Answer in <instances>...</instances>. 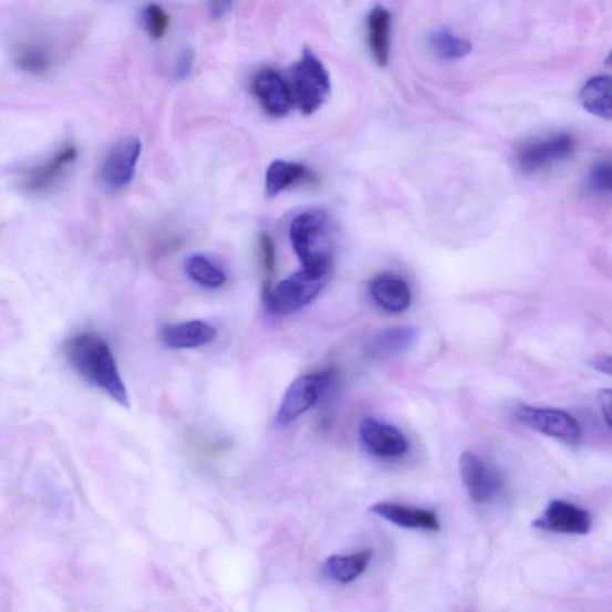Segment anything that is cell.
Masks as SVG:
<instances>
[{
  "label": "cell",
  "mask_w": 612,
  "mask_h": 612,
  "mask_svg": "<svg viewBox=\"0 0 612 612\" xmlns=\"http://www.w3.org/2000/svg\"><path fill=\"white\" fill-rule=\"evenodd\" d=\"M290 238L303 270L320 277H330L335 245V222L322 210L298 215L291 222Z\"/></svg>",
  "instance_id": "2"
},
{
  "label": "cell",
  "mask_w": 612,
  "mask_h": 612,
  "mask_svg": "<svg viewBox=\"0 0 612 612\" xmlns=\"http://www.w3.org/2000/svg\"><path fill=\"white\" fill-rule=\"evenodd\" d=\"M169 22V14L157 4L147 6L144 10V23L146 31L155 39H160L166 35Z\"/></svg>",
  "instance_id": "25"
},
{
  "label": "cell",
  "mask_w": 612,
  "mask_h": 612,
  "mask_svg": "<svg viewBox=\"0 0 612 612\" xmlns=\"http://www.w3.org/2000/svg\"><path fill=\"white\" fill-rule=\"evenodd\" d=\"M141 154L142 142L137 137L115 143L102 162L100 178L103 187L111 191L126 188L136 175Z\"/></svg>",
  "instance_id": "6"
},
{
  "label": "cell",
  "mask_w": 612,
  "mask_h": 612,
  "mask_svg": "<svg viewBox=\"0 0 612 612\" xmlns=\"http://www.w3.org/2000/svg\"><path fill=\"white\" fill-rule=\"evenodd\" d=\"M252 92L263 110L272 116L287 115L293 104L290 84L273 69H262L253 77Z\"/></svg>",
  "instance_id": "11"
},
{
  "label": "cell",
  "mask_w": 612,
  "mask_h": 612,
  "mask_svg": "<svg viewBox=\"0 0 612 612\" xmlns=\"http://www.w3.org/2000/svg\"><path fill=\"white\" fill-rule=\"evenodd\" d=\"M292 94L300 110L307 114L318 112L331 94V77L319 56L305 49L292 71Z\"/></svg>",
  "instance_id": "4"
},
{
  "label": "cell",
  "mask_w": 612,
  "mask_h": 612,
  "mask_svg": "<svg viewBox=\"0 0 612 612\" xmlns=\"http://www.w3.org/2000/svg\"><path fill=\"white\" fill-rule=\"evenodd\" d=\"M188 277L205 289H218L227 281V276L218 266L203 256H193L186 262Z\"/></svg>",
  "instance_id": "24"
},
{
  "label": "cell",
  "mask_w": 612,
  "mask_h": 612,
  "mask_svg": "<svg viewBox=\"0 0 612 612\" xmlns=\"http://www.w3.org/2000/svg\"><path fill=\"white\" fill-rule=\"evenodd\" d=\"M580 102L589 113L611 118V80L609 76H595L581 89Z\"/></svg>",
  "instance_id": "22"
},
{
  "label": "cell",
  "mask_w": 612,
  "mask_h": 612,
  "mask_svg": "<svg viewBox=\"0 0 612 612\" xmlns=\"http://www.w3.org/2000/svg\"><path fill=\"white\" fill-rule=\"evenodd\" d=\"M77 158L79 151L76 146H64L51 159L29 170L23 177L22 188L31 194L51 190Z\"/></svg>",
  "instance_id": "13"
},
{
  "label": "cell",
  "mask_w": 612,
  "mask_h": 612,
  "mask_svg": "<svg viewBox=\"0 0 612 612\" xmlns=\"http://www.w3.org/2000/svg\"><path fill=\"white\" fill-rule=\"evenodd\" d=\"M232 7L231 2H217L211 6V14L215 20H218L226 14Z\"/></svg>",
  "instance_id": "31"
},
{
  "label": "cell",
  "mask_w": 612,
  "mask_h": 612,
  "mask_svg": "<svg viewBox=\"0 0 612 612\" xmlns=\"http://www.w3.org/2000/svg\"><path fill=\"white\" fill-rule=\"evenodd\" d=\"M372 514L403 529L437 532L440 521L435 511L396 502H378L370 507Z\"/></svg>",
  "instance_id": "14"
},
{
  "label": "cell",
  "mask_w": 612,
  "mask_h": 612,
  "mask_svg": "<svg viewBox=\"0 0 612 612\" xmlns=\"http://www.w3.org/2000/svg\"><path fill=\"white\" fill-rule=\"evenodd\" d=\"M330 277H320L308 271L297 272L278 286L264 281L262 303L277 317H287L310 304L322 292Z\"/></svg>",
  "instance_id": "3"
},
{
  "label": "cell",
  "mask_w": 612,
  "mask_h": 612,
  "mask_svg": "<svg viewBox=\"0 0 612 612\" xmlns=\"http://www.w3.org/2000/svg\"><path fill=\"white\" fill-rule=\"evenodd\" d=\"M365 450L381 458H396L408 452V442L394 426L366 417L360 427Z\"/></svg>",
  "instance_id": "12"
},
{
  "label": "cell",
  "mask_w": 612,
  "mask_h": 612,
  "mask_svg": "<svg viewBox=\"0 0 612 612\" xmlns=\"http://www.w3.org/2000/svg\"><path fill=\"white\" fill-rule=\"evenodd\" d=\"M13 61L22 71L42 76L53 66L54 56L46 44L38 41H23L13 49Z\"/></svg>",
  "instance_id": "20"
},
{
  "label": "cell",
  "mask_w": 612,
  "mask_h": 612,
  "mask_svg": "<svg viewBox=\"0 0 612 612\" xmlns=\"http://www.w3.org/2000/svg\"><path fill=\"white\" fill-rule=\"evenodd\" d=\"M574 148L575 139L571 134H554V136L521 148L517 157L518 168L526 174L540 172L554 163L569 158Z\"/></svg>",
  "instance_id": "9"
},
{
  "label": "cell",
  "mask_w": 612,
  "mask_h": 612,
  "mask_svg": "<svg viewBox=\"0 0 612 612\" xmlns=\"http://www.w3.org/2000/svg\"><path fill=\"white\" fill-rule=\"evenodd\" d=\"M459 473L463 485L476 504H486L495 499L504 487L502 475L471 452L460 455Z\"/></svg>",
  "instance_id": "8"
},
{
  "label": "cell",
  "mask_w": 612,
  "mask_h": 612,
  "mask_svg": "<svg viewBox=\"0 0 612 612\" xmlns=\"http://www.w3.org/2000/svg\"><path fill=\"white\" fill-rule=\"evenodd\" d=\"M64 351L79 376L106 393L117 405L129 408L126 385L106 341L96 333L83 332L71 336Z\"/></svg>",
  "instance_id": "1"
},
{
  "label": "cell",
  "mask_w": 612,
  "mask_h": 612,
  "mask_svg": "<svg viewBox=\"0 0 612 612\" xmlns=\"http://www.w3.org/2000/svg\"><path fill=\"white\" fill-rule=\"evenodd\" d=\"M391 12L376 7L367 20L369 46L378 66L384 68L391 55Z\"/></svg>",
  "instance_id": "18"
},
{
  "label": "cell",
  "mask_w": 612,
  "mask_h": 612,
  "mask_svg": "<svg viewBox=\"0 0 612 612\" xmlns=\"http://www.w3.org/2000/svg\"><path fill=\"white\" fill-rule=\"evenodd\" d=\"M599 401H600V406H601L605 423L609 427H611V409H612L611 391L610 390L601 391L599 395Z\"/></svg>",
  "instance_id": "29"
},
{
  "label": "cell",
  "mask_w": 612,
  "mask_h": 612,
  "mask_svg": "<svg viewBox=\"0 0 612 612\" xmlns=\"http://www.w3.org/2000/svg\"><path fill=\"white\" fill-rule=\"evenodd\" d=\"M591 527V516L587 510L563 500H552L532 521L535 529L562 535H588Z\"/></svg>",
  "instance_id": "10"
},
{
  "label": "cell",
  "mask_w": 612,
  "mask_h": 612,
  "mask_svg": "<svg viewBox=\"0 0 612 612\" xmlns=\"http://www.w3.org/2000/svg\"><path fill=\"white\" fill-rule=\"evenodd\" d=\"M217 336L216 328L205 321L193 320L162 328L164 345L172 350L198 349L212 342Z\"/></svg>",
  "instance_id": "16"
},
{
  "label": "cell",
  "mask_w": 612,
  "mask_h": 612,
  "mask_svg": "<svg viewBox=\"0 0 612 612\" xmlns=\"http://www.w3.org/2000/svg\"><path fill=\"white\" fill-rule=\"evenodd\" d=\"M370 294L382 310L391 313L406 311L412 303V291L408 283L393 276H382L373 280Z\"/></svg>",
  "instance_id": "17"
},
{
  "label": "cell",
  "mask_w": 612,
  "mask_h": 612,
  "mask_svg": "<svg viewBox=\"0 0 612 612\" xmlns=\"http://www.w3.org/2000/svg\"><path fill=\"white\" fill-rule=\"evenodd\" d=\"M518 424L542 435L566 443L575 444L581 439V427L570 413L530 406L520 407L515 414Z\"/></svg>",
  "instance_id": "7"
},
{
  "label": "cell",
  "mask_w": 612,
  "mask_h": 612,
  "mask_svg": "<svg viewBox=\"0 0 612 612\" xmlns=\"http://www.w3.org/2000/svg\"><path fill=\"white\" fill-rule=\"evenodd\" d=\"M371 560L372 550L369 549L351 556H334L325 560L323 571L334 581L350 584L366 572Z\"/></svg>",
  "instance_id": "19"
},
{
  "label": "cell",
  "mask_w": 612,
  "mask_h": 612,
  "mask_svg": "<svg viewBox=\"0 0 612 612\" xmlns=\"http://www.w3.org/2000/svg\"><path fill=\"white\" fill-rule=\"evenodd\" d=\"M591 367L602 373H605V375H611V356L600 355V356L593 357V360L591 361Z\"/></svg>",
  "instance_id": "30"
},
{
  "label": "cell",
  "mask_w": 612,
  "mask_h": 612,
  "mask_svg": "<svg viewBox=\"0 0 612 612\" xmlns=\"http://www.w3.org/2000/svg\"><path fill=\"white\" fill-rule=\"evenodd\" d=\"M589 187L592 193L604 196L611 190V166L609 160L594 164L590 173Z\"/></svg>",
  "instance_id": "27"
},
{
  "label": "cell",
  "mask_w": 612,
  "mask_h": 612,
  "mask_svg": "<svg viewBox=\"0 0 612 612\" xmlns=\"http://www.w3.org/2000/svg\"><path fill=\"white\" fill-rule=\"evenodd\" d=\"M421 332L415 326L390 328L369 341L366 354L375 361L392 360L412 350Z\"/></svg>",
  "instance_id": "15"
},
{
  "label": "cell",
  "mask_w": 612,
  "mask_h": 612,
  "mask_svg": "<svg viewBox=\"0 0 612 612\" xmlns=\"http://www.w3.org/2000/svg\"><path fill=\"white\" fill-rule=\"evenodd\" d=\"M310 175L304 164L278 159L271 163L266 173V190L274 198L281 191L302 183Z\"/></svg>",
  "instance_id": "21"
},
{
  "label": "cell",
  "mask_w": 612,
  "mask_h": 612,
  "mask_svg": "<svg viewBox=\"0 0 612 612\" xmlns=\"http://www.w3.org/2000/svg\"><path fill=\"white\" fill-rule=\"evenodd\" d=\"M429 44L443 61L454 62L470 54L473 46L470 41L457 37L449 29L440 28L429 37Z\"/></svg>",
  "instance_id": "23"
},
{
  "label": "cell",
  "mask_w": 612,
  "mask_h": 612,
  "mask_svg": "<svg viewBox=\"0 0 612 612\" xmlns=\"http://www.w3.org/2000/svg\"><path fill=\"white\" fill-rule=\"evenodd\" d=\"M194 63H196V53L193 49L186 48L177 56L175 74L178 81H186L194 69Z\"/></svg>",
  "instance_id": "28"
},
{
  "label": "cell",
  "mask_w": 612,
  "mask_h": 612,
  "mask_svg": "<svg viewBox=\"0 0 612 612\" xmlns=\"http://www.w3.org/2000/svg\"><path fill=\"white\" fill-rule=\"evenodd\" d=\"M259 259L266 281H272L277 268V251L273 238L268 234L260 237Z\"/></svg>",
  "instance_id": "26"
},
{
  "label": "cell",
  "mask_w": 612,
  "mask_h": 612,
  "mask_svg": "<svg viewBox=\"0 0 612 612\" xmlns=\"http://www.w3.org/2000/svg\"><path fill=\"white\" fill-rule=\"evenodd\" d=\"M334 377V370L318 371L298 377L282 397L276 416V426L287 427L315 406Z\"/></svg>",
  "instance_id": "5"
}]
</instances>
